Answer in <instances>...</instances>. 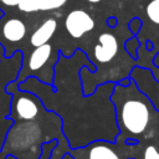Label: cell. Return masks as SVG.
<instances>
[{"mask_svg": "<svg viewBox=\"0 0 159 159\" xmlns=\"http://www.w3.org/2000/svg\"><path fill=\"white\" fill-rule=\"evenodd\" d=\"M111 101L116 108V122L119 129L117 139L140 142V138L148 134L152 125L155 109L153 103L138 89L133 80L129 86L117 83Z\"/></svg>", "mask_w": 159, "mask_h": 159, "instance_id": "6da1fadb", "label": "cell"}, {"mask_svg": "<svg viewBox=\"0 0 159 159\" xmlns=\"http://www.w3.org/2000/svg\"><path fill=\"white\" fill-rule=\"evenodd\" d=\"M138 148L139 144H127L116 138L114 142L98 139L83 147L71 148L68 153L73 159H129L134 158V150Z\"/></svg>", "mask_w": 159, "mask_h": 159, "instance_id": "7a4b0ae2", "label": "cell"}, {"mask_svg": "<svg viewBox=\"0 0 159 159\" xmlns=\"http://www.w3.org/2000/svg\"><path fill=\"white\" fill-rule=\"evenodd\" d=\"M65 27L73 39H81L94 29V20L86 10L77 9L67 14L65 19Z\"/></svg>", "mask_w": 159, "mask_h": 159, "instance_id": "3957f363", "label": "cell"}, {"mask_svg": "<svg viewBox=\"0 0 159 159\" xmlns=\"http://www.w3.org/2000/svg\"><path fill=\"white\" fill-rule=\"evenodd\" d=\"M118 40L111 32H103L94 46V57L101 63L109 62L118 52Z\"/></svg>", "mask_w": 159, "mask_h": 159, "instance_id": "277c9868", "label": "cell"}, {"mask_svg": "<svg viewBox=\"0 0 159 159\" xmlns=\"http://www.w3.org/2000/svg\"><path fill=\"white\" fill-rule=\"evenodd\" d=\"M57 30V21L55 19H47L43 21L37 30H35L30 37V43L34 48L48 43Z\"/></svg>", "mask_w": 159, "mask_h": 159, "instance_id": "5b68a950", "label": "cell"}, {"mask_svg": "<svg viewBox=\"0 0 159 159\" xmlns=\"http://www.w3.org/2000/svg\"><path fill=\"white\" fill-rule=\"evenodd\" d=\"M67 0H24L19 4V10L22 12L52 11L65 6Z\"/></svg>", "mask_w": 159, "mask_h": 159, "instance_id": "8992f818", "label": "cell"}, {"mask_svg": "<svg viewBox=\"0 0 159 159\" xmlns=\"http://www.w3.org/2000/svg\"><path fill=\"white\" fill-rule=\"evenodd\" d=\"M2 35L10 42H20L26 35V25L20 19L11 17L2 25Z\"/></svg>", "mask_w": 159, "mask_h": 159, "instance_id": "52a82bcc", "label": "cell"}, {"mask_svg": "<svg viewBox=\"0 0 159 159\" xmlns=\"http://www.w3.org/2000/svg\"><path fill=\"white\" fill-rule=\"evenodd\" d=\"M51 53H52V46L50 43H46L43 46H40V47H36L29 60H27V70L29 71H39L41 70L46 63L47 61L50 60L51 57Z\"/></svg>", "mask_w": 159, "mask_h": 159, "instance_id": "ba28073f", "label": "cell"}, {"mask_svg": "<svg viewBox=\"0 0 159 159\" xmlns=\"http://www.w3.org/2000/svg\"><path fill=\"white\" fill-rule=\"evenodd\" d=\"M145 14L152 22L159 25V0L149 1L145 7Z\"/></svg>", "mask_w": 159, "mask_h": 159, "instance_id": "9c48e42d", "label": "cell"}, {"mask_svg": "<svg viewBox=\"0 0 159 159\" xmlns=\"http://www.w3.org/2000/svg\"><path fill=\"white\" fill-rule=\"evenodd\" d=\"M57 144H58V142H57L56 139L43 143V144H42V150H41V157H40V159H50L51 155H52V152H53V149L57 147Z\"/></svg>", "mask_w": 159, "mask_h": 159, "instance_id": "30bf717a", "label": "cell"}, {"mask_svg": "<svg viewBox=\"0 0 159 159\" xmlns=\"http://www.w3.org/2000/svg\"><path fill=\"white\" fill-rule=\"evenodd\" d=\"M142 159H159V149L153 144H148L142 152Z\"/></svg>", "mask_w": 159, "mask_h": 159, "instance_id": "8fae6325", "label": "cell"}, {"mask_svg": "<svg viewBox=\"0 0 159 159\" xmlns=\"http://www.w3.org/2000/svg\"><path fill=\"white\" fill-rule=\"evenodd\" d=\"M139 45H140V43H139L138 39L132 37V39H129V40L124 43V47H125L127 52H128L133 58H137V57H138V55H137V50H138Z\"/></svg>", "mask_w": 159, "mask_h": 159, "instance_id": "7c38bea8", "label": "cell"}, {"mask_svg": "<svg viewBox=\"0 0 159 159\" xmlns=\"http://www.w3.org/2000/svg\"><path fill=\"white\" fill-rule=\"evenodd\" d=\"M128 27H129V30H130V31H132L134 35H137V34L139 32L140 27H142V21H140V19L134 17L133 20H130V22H129Z\"/></svg>", "mask_w": 159, "mask_h": 159, "instance_id": "4fadbf2b", "label": "cell"}, {"mask_svg": "<svg viewBox=\"0 0 159 159\" xmlns=\"http://www.w3.org/2000/svg\"><path fill=\"white\" fill-rule=\"evenodd\" d=\"M21 1H24V0H0V4L9 6V7H12V6H19V4Z\"/></svg>", "mask_w": 159, "mask_h": 159, "instance_id": "5bb4252c", "label": "cell"}, {"mask_svg": "<svg viewBox=\"0 0 159 159\" xmlns=\"http://www.w3.org/2000/svg\"><path fill=\"white\" fill-rule=\"evenodd\" d=\"M107 25H108V27H111V29H113L114 26H117V17H108L107 19Z\"/></svg>", "mask_w": 159, "mask_h": 159, "instance_id": "9a60e30c", "label": "cell"}, {"mask_svg": "<svg viewBox=\"0 0 159 159\" xmlns=\"http://www.w3.org/2000/svg\"><path fill=\"white\" fill-rule=\"evenodd\" d=\"M0 159H7V155H6V154H4L1 150H0Z\"/></svg>", "mask_w": 159, "mask_h": 159, "instance_id": "2e32d148", "label": "cell"}, {"mask_svg": "<svg viewBox=\"0 0 159 159\" xmlns=\"http://www.w3.org/2000/svg\"><path fill=\"white\" fill-rule=\"evenodd\" d=\"M88 2H92V4H97V2H99L101 0H87Z\"/></svg>", "mask_w": 159, "mask_h": 159, "instance_id": "e0dca14e", "label": "cell"}, {"mask_svg": "<svg viewBox=\"0 0 159 159\" xmlns=\"http://www.w3.org/2000/svg\"><path fill=\"white\" fill-rule=\"evenodd\" d=\"M129 159H134V158H129Z\"/></svg>", "mask_w": 159, "mask_h": 159, "instance_id": "ac0fdd59", "label": "cell"}]
</instances>
